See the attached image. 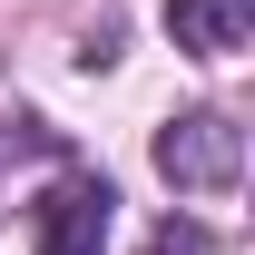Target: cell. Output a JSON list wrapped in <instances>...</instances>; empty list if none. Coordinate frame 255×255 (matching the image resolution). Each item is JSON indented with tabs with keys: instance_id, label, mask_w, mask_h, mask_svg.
I'll return each instance as SVG.
<instances>
[{
	"instance_id": "6da1fadb",
	"label": "cell",
	"mask_w": 255,
	"mask_h": 255,
	"mask_svg": "<svg viewBox=\"0 0 255 255\" xmlns=\"http://www.w3.org/2000/svg\"><path fill=\"white\" fill-rule=\"evenodd\" d=\"M157 177L187 196H216L246 177V128L226 118V108H196V118H167L157 128Z\"/></svg>"
},
{
	"instance_id": "7a4b0ae2",
	"label": "cell",
	"mask_w": 255,
	"mask_h": 255,
	"mask_svg": "<svg viewBox=\"0 0 255 255\" xmlns=\"http://www.w3.org/2000/svg\"><path fill=\"white\" fill-rule=\"evenodd\" d=\"M98 236H108V187L69 177V187L39 206V255H98Z\"/></svg>"
},
{
	"instance_id": "3957f363",
	"label": "cell",
	"mask_w": 255,
	"mask_h": 255,
	"mask_svg": "<svg viewBox=\"0 0 255 255\" xmlns=\"http://www.w3.org/2000/svg\"><path fill=\"white\" fill-rule=\"evenodd\" d=\"M246 30H255V0H167V39L196 49V59L246 49Z\"/></svg>"
}]
</instances>
